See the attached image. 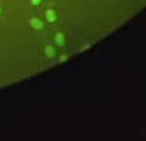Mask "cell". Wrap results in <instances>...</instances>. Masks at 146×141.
<instances>
[{
    "label": "cell",
    "mask_w": 146,
    "mask_h": 141,
    "mask_svg": "<svg viewBox=\"0 0 146 141\" xmlns=\"http://www.w3.org/2000/svg\"><path fill=\"white\" fill-rule=\"evenodd\" d=\"M31 26H32L33 28H36V29H41L42 27H43V24H42V22L40 21V19H31Z\"/></svg>",
    "instance_id": "6da1fadb"
},
{
    "label": "cell",
    "mask_w": 146,
    "mask_h": 141,
    "mask_svg": "<svg viewBox=\"0 0 146 141\" xmlns=\"http://www.w3.org/2000/svg\"><path fill=\"white\" fill-rule=\"evenodd\" d=\"M46 18H47V21L48 22H55L56 21V14L53 10H47V13H46Z\"/></svg>",
    "instance_id": "7a4b0ae2"
},
{
    "label": "cell",
    "mask_w": 146,
    "mask_h": 141,
    "mask_svg": "<svg viewBox=\"0 0 146 141\" xmlns=\"http://www.w3.org/2000/svg\"><path fill=\"white\" fill-rule=\"evenodd\" d=\"M46 55L48 56V57H52V56L55 55V50H53L52 46H47L46 47Z\"/></svg>",
    "instance_id": "3957f363"
},
{
    "label": "cell",
    "mask_w": 146,
    "mask_h": 141,
    "mask_svg": "<svg viewBox=\"0 0 146 141\" xmlns=\"http://www.w3.org/2000/svg\"><path fill=\"white\" fill-rule=\"evenodd\" d=\"M55 38H56V43L57 45H62L64 43V36L61 35V33H57Z\"/></svg>",
    "instance_id": "277c9868"
},
{
    "label": "cell",
    "mask_w": 146,
    "mask_h": 141,
    "mask_svg": "<svg viewBox=\"0 0 146 141\" xmlns=\"http://www.w3.org/2000/svg\"><path fill=\"white\" fill-rule=\"evenodd\" d=\"M41 3V0H32V4L33 5H38Z\"/></svg>",
    "instance_id": "5b68a950"
}]
</instances>
